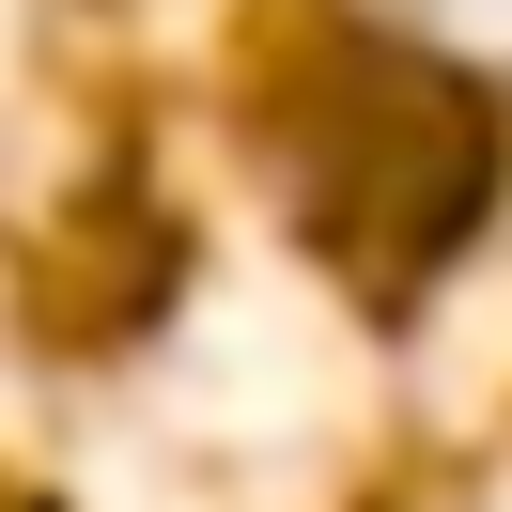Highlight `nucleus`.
Masks as SVG:
<instances>
[{
	"mask_svg": "<svg viewBox=\"0 0 512 512\" xmlns=\"http://www.w3.org/2000/svg\"><path fill=\"white\" fill-rule=\"evenodd\" d=\"M388 32H419V47H450V63H512V0H373Z\"/></svg>",
	"mask_w": 512,
	"mask_h": 512,
	"instance_id": "f257e3e1",
	"label": "nucleus"
}]
</instances>
